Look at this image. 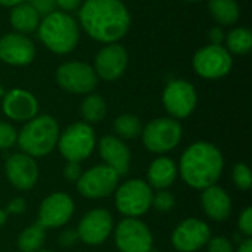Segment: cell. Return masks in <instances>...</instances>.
I'll list each match as a JSON object with an SVG mask.
<instances>
[{"instance_id":"18","label":"cell","mask_w":252,"mask_h":252,"mask_svg":"<svg viewBox=\"0 0 252 252\" xmlns=\"http://www.w3.org/2000/svg\"><path fill=\"white\" fill-rule=\"evenodd\" d=\"M34 58V43L25 34L9 32L0 38V61L15 66H24L31 63Z\"/></svg>"},{"instance_id":"31","label":"cell","mask_w":252,"mask_h":252,"mask_svg":"<svg viewBox=\"0 0 252 252\" xmlns=\"http://www.w3.org/2000/svg\"><path fill=\"white\" fill-rule=\"evenodd\" d=\"M16 140H18V133L13 128V126L0 121V149L4 151L12 148L16 143Z\"/></svg>"},{"instance_id":"32","label":"cell","mask_w":252,"mask_h":252,"mask_svg":"<svg viewBox=\"0 0 252 252\" xmlns=\"http://www.w3.org/2000/svg\"><path fill=\"white\" fill-rule=\"evenodd\" d=\"M207 247H208V252H235L232 242L224 236L211 238L208 241Z\"/></svg>"},{"instance_id":"44","label":"cell","mask_w":252,"mask_h":252,"mask_svg":"<svg viewBox=\"0 0 252 252\" xmlns=\"http://www.w3.org/2000/svg\"><path fill=\"white\" fill-rule=\"evenodd\" d=\"M37 252H52V251H47V250H40V251Z\"/></svg>"},{"instance_id":"6","label":"cell","mask_w":252,"mask_h":252,"mask_svg":"<svg viewBox=\"0 0 252 252\" xmlns=\"http://www.w3.org/2000/svg\"><path fill=\"white\" fill-rule=\"evenodd\" d=\"M140 136L148 151L152 154H165L179 146L183 136V128L177 120L164 117L148 123Z\"/></svg>"},{"instance_id":"14","label":"cell","mask_w":252,"mask_h":252,"mask_svg":"<svg viewBox=\"0 0 252 252\" xmlns=\"http://www.w3.org/2000/svg\"><path fill=\"white\" fill-rule=\"evenodd\" d=\"M114 229V219L108 210L96 208L89 211L77 227L78 239L87 245H102Z\"/></svg>"},{"instance_id":"29","label":"cell","mask_w":252,"mask_h":252,"mask_svg":"<svg viewBox=\"0 0 252 252\" xmlns=\"http://www.w3.org/2000/svg\"><path fill=\"white\" fill-rule=\"evenodd\" d=\"M233 182L236 185L238 189L241 190H248L252 185V176L251 170L247 164L239 162L235 165L233 168Z\"/></svg>"},{"instance_id":"9","label":"cell","mask_w":252,"mask_h":252,"mask_svg":"<svg viewBox=\"0 0 252 252\" xmlns=\"http://www.w3.org/2000/svg\"><path fill=\"white\" fill-rule=\"evenodd\" d=\"M56 81L68 93L87 94L96 89L97 75L89 63L65 62L56 69Z\"/></svg>"},{"instance_id":"33","label":"cell","mask_w":252,"mask_h":252,"mask_svg":"<svg viewBox=\"0 0 252 252\" xmlns=\"http://www.w3.org/2000/svg\"><path fill=\"white\" fill-rule=\"evenodd\" d=\"M27 1L40 16H47L56 9V0H27Z\"/></svg>"},{"instance_id":"12","label":"cell","mask_w":252,"mask_h":252,"mask_svg":"<svg viewBox=\"0 0 252 252\" xmlns=\"http://www.w3.org/2000/svg\"><path fill=\"white\" fill-rule=\"evenodd\" d=\"M115 245L120 252H151L154 238L143 221L127 217L115 229Z\"/></svg>"},{"instance_id":"15","label":"cell","mask_w":252,"mask_h":252,"mask_svg":"<svg viewBox=\"0 0 252 252\" xmlns=\"http://www.w3.org/2000/svg\"><path fill=\"white\" fill-rule=\"evenodd\" d=\"M74 214V201L68 193L56 192L49 195L38 208L37 223L44 229L62 227Z\"/></svg>"},{"instance_id":"24","label":"cell","mask_w":252,"mask_h":252,"mask_svg":"<svg viewBox=\"0 0 252 252\" xmlns=\"http://www.w3.org/2000/svg\"><path fill=\"white\" fill-rule=\"evenodd\" d=\"M208 9L213 18L221 25L238 22L241 10L235 0H208Z\"/></svg>"},{"instance_id":"7","label":"cell","mask_w":252,"mask_h":252,"mask_svg":"<svg viewBox=\"0 0 252 252\" xmlns=\"http://www.w3.org/2000/svg\"><path fill=\"white\" fill-rule=\"evenodd\" d=\"M152 188L142 179H131L123 183L115 193L117 210L126 217H140L152 207Z\"/></svg>"},{"instance_id":"30","label":"cell","mask_w":252,"mask_h":252,"mask_svg":"<svg viewBox=\"0 0 252 252\" xmlns=\"http://www.w3.org/2000/svg\"><path fill=\"white\" fill-rule=\"evenodd\" d=\"M176 205V198L173 193H170L168 190H158V193H154L152 196V207L157 211L161 213H168L174 208Z\"/></svg>"},{"instance_id":"21","label":"cell","mask_w":252,"mask_h":252,"mask_svg":"<svg viewBox=\"0 0 252 252\" xmlns=\"http://www.w3.org/2000/svg\"><path fill=\"white\" fill-rule=\"evenodd\" d=\"M201 205L207 217L214 221H224L232 213V199L229 193L217 185L202 190Z\"/></svg>"},{"instance_id":"35","label":"cell","mask_w":252,"mask_h":252,"mask_svg":"<svg viewBox=\"0 0 252 252\" xmlns=\"http://www.w3.org/2000/svg\"><path fill=\"white\" fill-rule=\"evenodd\" d=\"M81 174H83V171H81L80 162H71V161H68V164L63 168V177L68 182H71V183H77L78 179L81 177Z\"/></svg>"},{"instance_id":"39","label":"cell","mask_w":252,"mask_h":252,"mask_svg":"<svg viewBox=\"0 0 252 252\" xmlns=\"http://www.w3.org/2000/svg\"><path fill=\"white\" fill-rule=\"evenodd\" d=\"M208 37L211 40V44H221L223 40H224V32L221 28L219 27H213L208 32Z\"/></svg>"},{"instance_id":"2","label":"cell","mask_w":252,"mask_h":252,"mask_svg":"<svg viewBox=\"0 0 252 252\" xmlns=\"http://www.w3.org/2000/svg\"><path fill=\"white\" fill-rule=\"evenodd\" d=\"M224 159L220 149L208 142L192 143L180 158V174L185 183L204 190L221 177Z\"/></svg>"},{"instance_id":"3","label":"cell","mask_w":252,"mask_h":252,"mask_svg":"<svg viewBox=\"0 0 252 252\" xmlns=\"http://www.w3.org/2000/svg\"><path fill=\"white\" fill-rule=\"evenodd\" d=\"M59 126L50 115H35L18 133V145L22 154L31 158L49 155L58 143Z\"/></svg>"},{"instance_id":"4","label":"cell","mask_w":252,"mask_h":252,"mask_svg":"<svg viewBox=\"0 0 252 252\" xmlns=\"http://www.w3.org/2000/svg\"><path fill=\"white\" fill-rule=\"evenodd\" d=\"M41 43L58 55H66L75 49L80 40V30L72 16L65 12H52L38 24Z\"/></svg>"},{"instance_id":"27","label":"cell","mask_w":252,"mask_h":252,"mask_svg":"<svg viewBox=\"0 0 252 252\" xmlns=\"http://www.w3.org/2000/svg\"><path fill=\"white\" fill-rule=\"evenodd\" d=\"M114 128L121 140H131L142 134L143 126H142V121L136 115L123 114L115 118Z\"/></svg>"},{"instance_id":"11","label":"cell","mask_w":252,"mask_h":252,"mask_svg":"<svg viewBox=\"0 0 252 252\" xmlns=\"http://www.w3.org/2000/svg\"><path fill=\"white\" fill-rule=\"evenodd\" d=\"M198 94L195 87L186 80H174L167 84L162 93L165 111L174 120L188 118L196 108Z\"/></svg>"},{"instance_id":"45","label":"cell","mask_w":252,"mask_h":252,"mask_svg":"<svg viewBox=\"0 0 252 252\" xmlns=\"http://www.w3.org/2000/svg\"><path fill=\"white\" fill-rule=\"evenodd\" d=\"M185 1H201V0H185Z\"/></svg>"},{"instance_id":"38","label":"cell","mask_w":252,"mask_h":252,"mask_svg":"<svg viewBox=\"0 0 252 252\" xmlns=\"http://www.w3.org/2000/svg\"><path fill=\"white\" fill-rule=\"evenodd\" d=\"M81 4H83V0H56V6L65 13L77 10Z\"/></svg>"},{"instance_id":"43","label":"cell","mask_w":252,"mask_h":252,"mask_svg":"<svg viewBox=\"0 0 252 252\" xmlns=\"http://www.w3.org/2000/svg\"><path fill=\"white\" fill-rule=\"evenodd\" d=\"M4 93H6V90H4V87H3V86L0 84V99H3Z\"/></svg>"},{"instance_id":"37","label":"cell","mask_w":252,"mask_h":252,"mask_svg":"<svg viewBox=\"0 0 252 252\" xmlns=\"http://www.w3.org/2000/svg\"><path fill=\"white\" fill-rule=\"evenodd\" d=\"M77 241H78L77 230H65V232L61 233V236H59V244H61L62 247H72V245H75Z\"/></svg>"},{"instance_id":"20","label":"cell","mask_w":252,"mask_h":252,"mask_svg":"<svg viewBox=\"0 0 252 252\" xmlns=\"http://www.w3.org/2000/svg\"><path fill=\"white\" fill-rule=\"evenodd\" d=\"M99 154L103 164L114 168L118 176H126L130 170L131 154L128 146L117 136H103L99 140Z\"/></svg>"},{"instance_id":"42","label":"cell","mask_w":252,"mask_h":252,"mask_svg":"<svg viewBox=\"0 0 252 252\" xmlns=\"http://www.w3.org/2000/svg\"><path fill=\"white\" fill-rule=\"evenodd\" d=\"M6 220H7V213L0 208V227L6 223Z\"/></svg>"},{"instance_id":"10","label":"cell","mask_w":252,"mask_h":252,"mask_svg":"<svg viewBox=\"0 0 252 252\" xmlns=\"http://www.w3.org/2000/svg\"><path fill=\"white\" fill-rule=\"evenodd\" d=\"M232 56L221 44H210L199 49L193 56V68L202 78L217 80L227 75L232 69Z\"/></svg>"},{"instance_id":"8","label":"cell","mask_w":252,"mask_h":252,"mask_svg":"<svg viewBox=\"0 0 252 252\" xmlns=\"http://www.w3.org/2000/svg\"><path fill=\"white\" fill-rule=\"evenodd\" d=\"M118 173L106 164H97L89 168L77 182V190L87 199H102L114 193L118 186Z\"/></svg>"},{"instance_id":"19","label":"cell","mask_w":252,"mask_h":252,"mask_svg":"<svg viewBox=\"0 0 252 252\" xmlns=\"http://www.w3.org/2000/svg\"><path fill=\"white\" fill-rule=\"evenodd\" d=\"M1 109L10 120L30 121L38 112V102L32 93L24 89H12L3 96Z\"/></svg>"},{"instance_id":"28","label":"cell","mask_w":252,"mask_h":252,"mask_svg":"<svg viewBox=\"0 0 252 252\" xmlns=\"http://www.w3.org/2000/svg\"><path fill=\"white\" fill-rule=\"evenodd\" d=\"M227 50L236 55H245L252 47V32L248 28H235L226 37Z\"/></svg>"},{"instance_id":"41","label":"cell","mask_w":252,"mask_h":252,"mask_svg":"<svg viewBox=\"0 0 252 252\" xmlns=\"http://www.w3.org/2000/svg\"><path fill=\"white\" fill-rule=\"evenodd\" d=\"M27 0H0V4L1 6H6V7H13L16 4H21Z\"/></svg>"},{"instance_id":"36","label":"cell","mask_w":252,"mask_h":252,"mask_svg":"<svg viewBox=\"0 0 252 252\" xmlns=\"http://www.w3.org/2000/svg\"><path fill=\"white\" fill-rule=\"evenodd\" d=\"M27 208V204L22 198H13L9 204H7V208H6V213H10V214H22Z\"/></svg>"},{"instance_id":"25","label":"cell","mask_w":252,"mask_h":252,"mask_svg":"<svg viewBox=\"0 0 252 252\" xmlns=\"http://www.w3.org/2000/svg\"><path fill=\"white\" fill-rule=\"evenodd\" d=\"M81 117L84 123L94 124L105 118L106 115V102L99 94H87L81 102Z\"/></svg>"},{"instance_id":"13","label":"cell","mask_w":252,"mask_h":252,"mask_svg":"<svg viewBox=\"0 0 252 252\" xmlns=\"http://www.w3.org/2000/svg\"><path fill=\"white\" fill-rule=\"evenodd\" d=\"M211 239L208 224L198 219H186L174 229L171 235L173 247L179 252H196L202 250Z\"/></svg>"},{"instance_id":"23","label":"cell","mask_w":252,"mask_h":252,"mask_svg":"<svg viewBox=\"0 0 252 252\" xmlns=\"http://www.w3.org/2000/svg\"><path fill=\"white\" fill-rule=\"evenodd\" d=\"M10 24L19 34H30L38 28L40 24V15L28 4V1H24L21 4H16L10 10Z\"/></svg>"},{"instance_id":"1","label":"cell","mask_w":252,"mask_h":252,"mask_svg":"<svg viewBox=\"0 0 252 252\" xmlns=\"http://www.w3.org/2000/svg\"><path fill=\"white\" fill-rule=\"evenodd\" d=\"M83 30L102 43H117L130 28V13L121 0H86L78 10Z\"/></svg>"},{"instance_id":"26","label":"cell","mask_w":252,"mask_h":252,"mask_svg":"<svg viewBox=\"0 0 252 252\" xmlns=\"http://www.w3.org/2000/svg\"><path fill=\"white\" fill-rule=\"evenodd\" d=\"M46 241L44 227L38 223L24 229V232L18 238V248L22 252H37L41 250Z\"/></svg>"},{"instance_id":"22","label":"cell","mask_w":252,"mask_h":252,"mask_svg":"<svg viewBox=\"0 0 252 252\" xmlns=\"http://www.w3.org/2000/svg\"><path fill=\"white\" fill-rule=\"evenodd\" d=\"M177 177V167L173 159L167 157H159L152 161L148 170V185L158 190L170 188Z\"/></svg>"},{"instance_id":"5","label":"cell","mask_w":252,"mask_h":252,"mask_svg":"<svg viewBox=\"0 0 252 252\" xmlns=\"http://www.w3.org/2000/svg\"><path fill=\"white\" fill-rule=\"evenodd\" d=\"M59 152L66 161L81 162L89 158L96 146V134L90 124L87 123H74L59 133L56 143Z\"/></svg>"},{"instance_id":"40","label":"cell","mask_w":252,"mask_h":252,"mask_svg":"<svg viewBox=\"0 0 252 252\" xmlns=\"http://www.w3.org/2000/svg\"><path fill=\"white\" fill-rule=\"evenodd\" d=\"M236 252H252L251 238H247L245 241H242L241 245H239V248L236 250Z\"/></svg>"},{"instance_id":"16","label":"cell","mask_w":252,"mask_h":252,"mask_svg":"<svg viewBox=\"0 0 252 252\" xmlns=\"http://www.w3.org/2000/svg\"><path fill=\"white\" fill-rule=\"evenodd\" d=\"M127 63V50L118 43H108L96 55L93 69L97 78H102L105 81H115L124 74Z\"/></svg>"},{"instance_id":"17","label":"cell","mask_w":252,"mask_h":252,"mask_svg":"<svg viewBox=\"0 0 252 252\" xmlns=\"http://www.w3.org/2000/svg\"><path fill=\"white\" fill-rule=\"evenodd\" d=\"M6 177L18 190H30L38 180V167L34 158L27 154H13L4 164Z\"/></svg>"},{"instance_id":"34","label":"cell","mask_w":252,"mask_h":252,"mask_svg":"<svg viewBox=\"0 0 252 252\" xmlns=\"http://www.w3.org/2000/svg\"><path fill=\"white\" fill-rule=\"evenodd\" d=\"M238 227H239V232L242 235H245L247 238H251L252 236V208L251 207H247L242 214L239 216V220H238Z\"/></svg>"}]
</instances>
